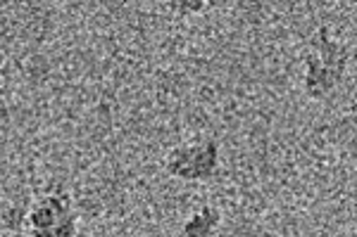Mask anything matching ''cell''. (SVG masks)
Returning a JSON list of instances; mask_svg holds the SVG:
<instances>
[{
	"instance_id": "cell-1",
	"label": "cell",
	"mask_w": 357,
	"mask_h": 237,
	"mask_svg": "<svg viewBox=\"0 0 357 237\" xmlns=\"http://www.w3.org/2000/svg\"><path fill=\"white\" fill-rule=\"evenodd\" d=\"M79 211L67 190H50L26 206L24 228L33 237H74L79 233Z\"/></svg>"
},
{
	"instance_id": "cell-6",
	"label": "cell",
	"mask_w": 357,
	"mask_h": 237,
	"mask_svg": "<svg viewBox=\"0 0 357 237\" xmlns=\"http://www.w3.org/2000/svg\"><path fill=\"white\" fill-rule=\"evenodd\" d=\"M215 0H169L172 13L178 17H193V15H203Z\"/></svg>"
},
{
	"instance_id": "cell-2",
	"label": "cell",
	"mask_w": 357,
	"mask_h": 237,
	"mask_svg": "<svg viewBox=\"0 0 357 237\" xmlns=\"http://www.w3.org/2000/svg\"><path fill=\"white\" fill-rule=\"evenodd\" d=\"M165 169L169 176L186 183L210 181L220 169V142L203 140L191 145H178L167 154Z\"/></svg>"
},
{
	"instance_id": "cell-4",
	"label": "cell",
	"mask_w": 357,
	"mask_h": 237,
	"mask_svg": "<svg viewBox=\"0 0 357 237\" xmlns=\"http://www.w3.org/2000/svg\"><path fill=\"white\" fill-rule=\"evenodd\" d=\"M312 45H314V55L319 57V60L324 62V65L329 67L338 79H343L345 67H348V48H345L341 40H336L331 36L329 26L321 24L319 28H317Z\"/></svg>"
},
{
	"instance_id": "cell-5",
	"label": "cell",
	"mask_w": 357,
	"mask_h": 237,
	"mask_svg": "<svg viewBox=\"0 0 357 237\" xmlns=\"http://www.w3.org/2000/svg\"><path fill=\"white\" fill-rule=\"evenodd\" d=\"M222 225V209L215 204H205L183 223L181 235L186 237H207L215 235L217 228Z\"/></svg>"
},
{
	"instance_id": "cell-3",
	"label": "cell",
	"mask_w": 357,
	"mask_h": 237,
	"mask_svg": "<svg viewBox=\"0 0 357 237\" xmlns=\"http://www.w3.org/2000/svg\"><path fill=\"white\" fill-rule=\"evenodd\" d=\"M341 83V79L331 72L324 62L319 60L314 53L305 55V79H303V90L310 100L319 102V100H326L336 85Z\"/></svg>"
},
{
	"instance_id": "cell-8",
	"label": "cell",
	"mask_w": 357,
	"mask_h": 237,
	"mask_svg": "<svg viewBox=\"0 0 357 237\" xmlns=\"http://www.w3.org/2000/svg\"><path fill=\"white\" fill-rule=\"evenodd\" d=\"M8 124H10V107H8V102L0 97V129H5Z\"/></svg>"
},
{
	"instance_id": "cell-7",
	"label": "cell",
	"mask_w": 357,
	"mask_h": 237,
	"mask_svg": "<svg viewBox=\"0 0 357 237\" xmlns=\"http://www.w3.org/2000/svg\"><path fill=\"white\" fill-rule=\"evenodd\" d=\"M26 221V206H10L3 213V225L13 233H22Z\"/></svg>"
}]
</instances>
